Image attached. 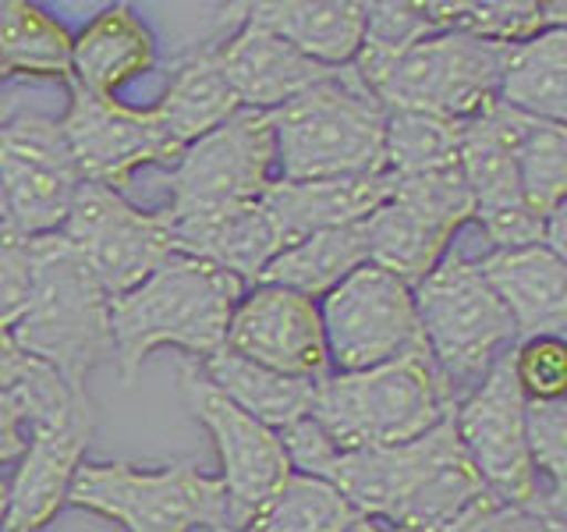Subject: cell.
I'll return each instance as SVG.
<instances>
[{"mask_svg":"<svg viewBox=\"0 0 567 532\" xmlns=\"http://www.w3.org/2000/svg\"><path fill=\"white\" fill-rule=\"evenodd\" d=\"M291 469L330 483L365 519L390 529H430L489 493L454 433V416L401 448L337 451L312 419L280 433Z\"/></svg>","mask_w":567,"mask_h":532,"instance_id":"1","label":"cell"},{"mask_svg":"<svg viewBox=\"0 0 567 532\" xmlns=\"http://www.w3.org/2000/svg\"><path fill=\"white\" fill-rule=\"evenodd\" d=\"M248 288L206 259L171 253L128 295L111 298L114 366L124 387H132L142 362L156 348H182L195 359L224 348L238 301Z\"/></svg>","mask_w":567,"mask_h":532,"instance_id":"2","label":"cell"},{"mask_svg":"<svg viewBox=\"0 0 567 532\" xmlns=\"http://www.w3.org/2000/svg\"><path fill=\"white\" fill-rule=\"evenodd\" d=\"M32 295L11 341L47 366L68 390L89 395V377L114 362L111 295L61 235L29 238Z\"/></svg>","mask_w":567,"mask_h":532,"instance_id":"3","label":"cell"},{"mask_svg":"<svg viewBox=\"0 0 567 532\" xmlns=\"http://www.w3.org/2000/svg\"><path fill=\"white\" fill-rule=\"evenodd\" d=\"M457 408L430 351L401 355L362 372H330L316 383L309 419L337 451L401 448L425 437Z\"/></svg>","mask_w":567,"mask_h":532,"instance_id":"4","label":"cell"},{"mask_svg":"<svg viewBox=\"0 0 567 532\" xmlns=\"http://www.w3.org/2000/svg\"><path fill=\"white\" fill-rule=\"evenodd\" d=\"M277 177L284 182H319V177L380 174L383 167V103L354 75L337 68L333 75L298 93L277 111Z\"/></svg>","mask_w":567,"mask_h":532,"instance_id":"5","label":"cell"},{"mask_svg":"<svg viewBox=\"0 0 567 532\" xmlns=\"http://www.w3.org/2000/svg\"><path fill=\"white\" fill-rule=\"evenodd\" d=\"M412 298L425 351L457 401L518 345L511 313L468 256L447 253L415 284Z\"/></svg>","mask_w":567,"mask_h":532,"instance_id":"6","label":"cell"},{"mask_svg":"<svg viewBox=\"0 0 567 532\" xmlns=\"http://www.w3.org/2000/svg\"><path fill=\"white\" fill-rule=\"evenodd\" d=\"M68 504L103 514L124 532H235L220 475H206L192 461L159 469L82 461L71 479Z\"/></svg>","mask_w":567,"mask_h":532,"instance_id":"7","label":"cell"},{"mask_svg":"<svg viewBox=\"0 0 567 532\" xmlns=\"http://www.w3.org/2000/svg\"><path fill=\"white\" fill-rule=\"evenodd\" d=\"M29 398V448L8 483V514L0 532H43L68 504L89 440L96 433V405L68 390L47 366L22 380Z\"/></svg>","mask_w":567,"mask_h":532,"instance_id":"8","label":"cell"},{"mask_svg":"<svg viewBox=\"0 0 567 532\" xmlns=\"http://www.w3.org/2000/svg\"><path fill=\"white\" fill-rule=\"evenodd\" d=\"M507 50L465 32H433L390 64L372 96L383 111H415L465 124L496 103Z\"/></svg>","mask_w":567,"mask_h":532,"instance_id":"9","label":"cell"},{"mask_svg":"<svg viewBox=\"0 0 567 532\" xmlns=\"http://www.w3.org/2000/svg\"><path fill=\"white\" fill-rule=\"evenodd\" d=\"M454 433L465 448L472 469L483 479V487L504 508L543 511L549 519L564 522L546 501V490L532 469L528 440H525V395L514 380L511 351L493 362L475 390L454 408Z\"/></svg>","mask_w":567,"mask_h":532,"instance_id":"10","label":"cell"},{"mask_svg":"<svg viewBox=\"0 0 567 532\" xmlns=\"http://www.w3.org/2000/svg\"><path fill=\"white\" fill-rule=\"evenodd\" d=\"M277 142L266 111L230 114L220 129L188 142L171 164V206L164 217H195L241 203H256L274 182Z\"/></svg>","mask_w":567,"mask_h":532,"instance_id":"11","label":"cell"},{"mask_svg":"<svg viewBox=\"0 0 567 532\" xmlns=\"http://www.w3.org/2000/svg\"><path fill=\"white\" fill-rule=\"evenodd\" d=\"M82 185V174L61 132V117L18 111L0 124V203L18 238L58 235Z\"/></svg>","mask_w":567,"mask_h":532,"instance_id":"12","label":"cell"},{"mask_svg":"<svg viewBox=\"0 0 567 532\" xmlns=\"http://www.w3.org/2000/svg\"><path fill=\"white\" fill-rule=\"evenodd\" d=\"M316 306L333 372H362L425 351L412 288L372 263L359 266Z\"/></svg>","mask_w":567,"mask_h":532,"instance_id":"13","label":"cell"},{"mask_svg":"<svg viewBox=\"0 0 567 532\" xmlns=\"http://www.w3.org/2000/svg\"><path fill=\"white\" fill-rule=\"evenodd\" d=\"M177 383H182V398L192 419L206 426L213 448L220 454V483L227 490L230 529L245 532L262 504L280 490L284 479L295 472L280 433L241 412L235 401H227L203 377L199 362L177 366Z\"/></svg>","mask_w":567,"mask_h":532,"instance_id":"14","label":"cell"},{"mask_svg":"<svg viewBox=\"0 0 567 532\" xmlns=\"http://www.w3.org/2000/svg\"><path fill=\"white\" fill-rule=\"evenodd\" d=\"M61 235L111 298L138 288L174 253L164 213L138 209L121 192L89 182H82L71 200Z\"/></svg>","mask_w":567,"mask_h":532,"instance_id":"15","label":"cell"},{"mask_svg":"<svg viewBox=\"0 0 567 532\" xmlns=\"http://www.w3.org/2000/svg\"><path fill=\"white\" fill-rule=\"evenodd\" d=\"M68 85V111L61 114V132L82 182L103 185L124 195L132 174L146 164L171 167L177 160L174 139L164 132L159 117L138 106H124L114 96H93L79 82Z\"/></svg>","mask_w":567,"mask_h":532,"instance_id":"16","label":"cell"},{"mask_svg":"<svg viewBox=\"0 0 567 532\" xmlns=\"http://www.w3.org/2000/svg\"><path fill=\"white\" fill-rule=\"evenodd\" d=\"M522 114L504 103H489L483 114L461 124L457 167L472 192L475 224L483 227L489 248H522L543 242V217L528 209L518 164H514V139Z\"/></svg>","mask_w":567,"mask_h":532,"instance_id":"17","label":"cell"},{"mask_svg":"<svg viewBox=\"0 0 567 532\" xmlns=\"http://www.w3.org/2000/svg\"><path fill=\"white\" fill-rule=\"evenodd\" d=\"M224 348L295 380L319 383L333 372L319 306L277 284H252L241 295Z\"/></svg>","mask_w":567,"mask_h":532,"instance_id":"18","label":"cell"},{"mask_svg":"<svg viewBox=\"0 0 567 532\" xmlns=\"http://www.w3.org/2000/svg\"><path fill=\"white\" fill-rule=\"evenodd\" d=\"M493 295L514 319L518 341L528 337H564L567 327V263L539 245L489 248L475 259Z\"/></svg>","mask_w":567,"mask_h":532,"instance_id":"19","label":"cell"},{"mask_svg":"<svg viewBox=\"0 0 567 532\" xmlns=\"http://www.w3.org/2000/svg\"><path fill=\"white\" fill-rule=\"evenodd\" d=\"M394 188V174H354V177H319V182H284L274 177L262 188L259 206L277 227L280 245L288 248L316 231L344 227L365 221Z\"/></svg>","mask_w":567,"mask_h":532,"instance_id":"20","label":"cell"},{"mask_svg":"<svg viewBox=\"0 0 567 532\" xmlns=\"http://www.w3.org/2000/svg\"><path fill=\"white\" fill-rule=\"evenodd\" d=\"M217 58L230 89H235L238 106L266 114L337 71L309 61L306 53H298L295 47L277 40L274 32L245 22V18L238 32H230L227 40L217 43Z\"/></svg>","mask_w":567,"mask_h":532,"instance_id":"21","label":"cell"},{"mask_svg":"<svg viewBox=\"0 0 567 532\" xmlns=\"http://www.w3.org/2000/svg\"><path fill=\"white\" fill-rule=\"evenodd\" d=\"M164 221L171 231L174 253L220 266V270L235 274L245 288H252L259 274L270 266V259L284 248L277 238V227L266 217L259 200L213 209V213H195V217H164Z\"/></svg>","mask_w":567,"mask_h":532,"instance_id":"22","label":"cell"},{"mask_svg":"<svg viewBox=\"0 0 567 532\" xmlns=\"http://www.w3.org/2000/svg\"><path fill=\"white\" fill-rule=\"evenodd\" d=\"M241 11L245 22L274 32L323 68H348L365 35V4L359 0H259Z\"/></svg>","mask_w":567,"mask_h":532,"instance_id":"23","label":"cell"},{"mask_svg":"<svg viewBox=\"0 0 567 532\" xmlns=\"http://www.w3.org/2000/svg\"><path fill=\"white\" fill-rule=\"evenodd\" d=\"M156 64V35L128 8H103L79 35H71V82L93 96H114L121 85Z\"/></svg>","mask_w":567,"mask_h":532,"instance_id":"24","label":"cell"},{"mask_svg":"<svg viewBox=\"0 0 567 532\" xmlns=\"http://www.w3.org/2000/svg\"><path fill=\"white\" fill-rule=\"evenodd\" d=\"M235 111H241V106L220 68L217 43H206L199 50H188L185 58H177L164 96L153 106V114L159 117L177 150L220 129Z\"/></svg>","mask_w":567,"mask_h":532,"instance_id":"25","label":"cell"},{"mask_svg":"<svg viewBox=\"0 0 567 532\" xmlns=\"http://www.w3.org/2000/svg\"><path fill=\"white\" fill-rule=\"evenodd\" d=\"M203 377L220 390L227 401H235L241 412L259 419L262 426L284 433L291 430L295 422L309 419L312 412V398H316V383L312 380H295L274 372L259 362H248L230 348H220L199 359Z\"/></svg>","mask_w":567,"mask_h":532,"instance_id":"26","label":"cell"},{"mask_svg":"<svg viewBox=\"0 0 567 532\" xmlns=\"http://www.w3.org/2000/svg\"><path fill=\"white\" fill-rule=\"evenodd\" d=\"M496 103L536 121L564 124L567 114V29H546L507 50Z\"/></svg>","mask_w":567,"mask_h":532,"instance_id":"27","label":"cell"},{"mask_svg":"<svg viewBox=\"0 0 567 532\" xmlns=\"http://www.w3.org/2000/svg\"><path fill=\"white\" fill-rule=\"evenodd\" d=\"M365 263H369L365 224L354 221L344 227L316 231V235L280 248L256 284H277V288L298 291L316 301L330 295L337 284L351 277Z\"/></svg>","mask_w":567,"mask_h":532,"instance_id":"28","label":"cell"},{"mask_svg":"<svg viewBox=\"0 0 567 532\" xmlns=\"http://www.w3.org/2000/svg\"><path fill=\"white\" fill-rule=\"evenodd\" d=\"M425 11L440 32H465L496 47H518L546 29H567V4L560 0H430Z\"/></svg>","mask_w":567,"mask_h":532,"instance_id":"29","label":"cell"},{"mask_svg":"<svg viewBox=\"0 0 567 532\" xmlns=\"http://www.w3.org/2000/svg\"><path fill=\"white\" fill-rule=\"evenodd\" d=\"M0 71L4 79H71V32L29 0H0Z\"/></svg>","mask_w":567,"mask_h":532,"instance_id":"30","label":"cell"},{"mask_svg":"<svg viewBox=\"0 0 567 532\" xmlns=\"http://www.w3.org/2000/svg\"><path fill=\"white\" fill-rule=\"evenodd\" d=\"M362 224H365L369 263L401 277L408 288H415V284L451 253L447 235H440L436 227L419 221L412 209H404L401 203L390 200V195Z\"/></svg>","mask_w":567,"mask_h":532,"instance_id":"31","label":"cell"},{"mask_svg":"<svg viewBox=\"0 0 567 532\" xmlns=\"http://www.w3.org/2000/svg\"><path fill=\"white\" fill-rule=\"evenodd\" d=\"M359 511L316 475L291 472L245 532H344Z\"/></svg>","mask_w":567,"mask_h":532,"instance_id":"32","label":"cell"},{"mask_svg":"<svg viewBox=\"0 0 567 532\" xmlns=\"http://www.w3.org/2000/svg\"><path fill=\"white\" fill-rule=\"evenodd\" d=\"M514 164H518V182L528 209L536 217H549L564 206L567 195V129L554 121L525 117L514 139Z\"/></svg>","mask_w":567,"mask_h":532,"instance_id":"33","label":"cell"},{"mask_svg":"<svg viewBox=\"0 0 567 532\" xmlns=\"http://www.w3.org/2000/svg\"><path fill=\"white\" fill-rule=\"evenodd\" d=\"M440 32L433 25L425 4H412V0H383V4H365V35L362 47L354 53V75H359L369 89L390 71L404 50L422 43L425 35Z\"/></svg>","mask_w":567,"mask_h":532,"instance_id":"34","label":"cell"},{"mask_svg":"<svg viewBox=\"0 0 567 532\" xmlns=\"http://www.w3.org/2000/svg\"><path fill=\"white\" fill-rule=\"evenodd\" d=\"M461 124L415 114V111H386L383 121V167L390 174H419L457 160Z\"/></svg>","mask_w":567,"mask_h":532,"instance_id":"35","label":"cell"},{"mask_svg":"<svg viewBox=\"0 0 567 532\" xmlns=\"http://www.w3.org/2000/svg\"><path fill=\"white\" fill-rule=\"evenodd\" d=\"M390 200L401 203L404 209H412L419 221L436 227L440 235H454L475 217L472 206V192L465 185V174H461L457 160L443 167H430L419 174H394V188H390Z\"/></svg>","mask_w":567,"mask_h":532,"instance_id":"36","label":"cell"},{"mask_svg":"<svg viewBox=\"0 0 567 532\" xmlns=\"http://www.w3.org/2000/svg\"><path fill=\"white\" fill-rule=\"evenodd\" d=\"M525 440L539 483L546 479V501L564 519L567 497V405L560 401H525Z\"/></svg>","mask_w":567,"mask_h":532,"instance_id":"37","label":"cell"},{"mask_svg":"<svg viewBox=\"0 0 567 532\" xmlns=\"http://www.w3.org/2000/svg\"><path fill=\"white\" fill-rule=\"evenodd\" d=\"M514 380L525 401H560L567 390V345L564 337H528L511 348Z\"/></svg>","mask_w":567,"mask_h":532,"instance_id":"38","label":"cell"},{"mask_svg":"<svg viewBox=\"0 0 567 532\" xmlns=\"http://www.w3.org/2000/svg\"><path fill=\"white\" fill-rule=\"evenodd\" d=\"M32 295V259H29V238L11 235L0 227V330L11 334L18 319L25 316Z\"/></svg>","mask_w":567,"mask_h":532,"instance_id":"39","label":"cell"},{"mask_svg":"<svg viewBox=\"0 0 567 532\" xmlns=\"http://www.w3.org/2000/svg\"><path fill=\"white\" fill-rule=\"evenodd\" d=\"M29 448V398L25 387L0 390V466H11Z\"/></svg>","mask_w":567,"mask_h":532,"instance_id":"40","label":"cell"},{"mask_svg":"<svg viewBox=\"0 0 567 532\" xmlns=\"http://www.w3.org/2000/svg\"><path fill=\"white\" fill-rule=\"evenodd\" d=\"M483 532H564V522L549 519L543 511H525V508H496Z\"/></svg>","mask_w":567,"mask_h":532,"instance_id":"41","label":"cell"},{"mask_svg":"<svg viewBox=\"0 0 567 532\" xmlns=\"http://www.w3.org/2000/svg\"><path fill=\"white\" fill-rule=\"evenodd\" d=\"M35 369H40V362H32L29 355L11 341V334L0 330V390L18 387L22 380H29Z\"/></svg>","mask_w":567,"mask_h":532,"instance_id":"42","label":"cell"},{"mask_svg":"<svg viewBox=\"0 0 567 532\" xmlns=\"http://www.w3.org/2000/svg\"><path fill=\"white\" fill-rule=\"evenodd\" d=\"M501 508L493 493H486L483 501H475L465 514H457V519L443 522V525H430V529H394V532H483V525L489 522V514Z\"/></svg>","mask_w":567,"mask_h":532,"instance_id":"43","label":"cell"},{"mask_svg":"<svg viewBox=\"0 0 567 532\" xmlns=\"http://www.w3.org/2000/svg\"><path fill=\"white\" fill-rule=\"evenodd\" d=\"M344 532H394L386 522H377V519H365V514H359Z\"/></svg>","mask_w":567,"mask_h":532,"instance_id":"44","label":"cell"},{"mask_svg":"<svg viewBox=\"0 0 567 532\" xmlns=\"http://www.w3.org/2000/svg\"><path fill=\"white\" fill-rule=\"evenodd\" d=\"M18 106H22V96H4V100H0V124H4L14 111H18ZM0 224H4V203H0Z\"/></svg>","mask_w":567,"mask_h":532,"instance_id":"45","label":"cell"},{"mask_svg":"<svg viewBox=\"0 0 567 532\" xmlns=\"http://www.w3.org/2000/svg\"><path fill=\"white\" fill-rule=\"evenodd\" d=\"M4 514H8V479H0V529H4Z\"/></svg>","mask_w":567,"mask_h":532,"instance_id":"46","label":"cell"},{"mask_svg":"<svg viewBox=\"0 0 567 532\" xmlns=\"http://www.w3.org/2000/svg\"><path fill=\"white\" fill-rule=\"evenodd\" d=\"M0 82H4V71H0Z\"/></svg>","mask_w":567,"mask_h":532,"instance_id":"47","label":"cell"}]
</instances>
